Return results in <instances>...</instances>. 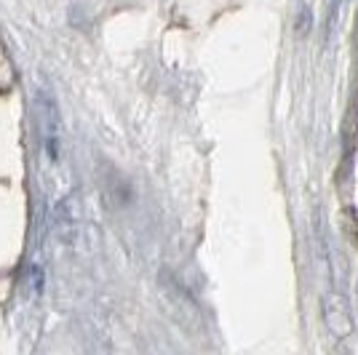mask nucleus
Wrapping results in <instances>:
<instances>
[{"label": "nucleus", "mask_w": 358, "mask_h": 355, "mask_svg": "<svg viewBox=\"0 0 358 355\" xmlns=\"http://www.w3.org/2000/svg\"><path fill=\"white\" fill-rule=\"evenodd\" d=\"M43 142L45 152L51 161L59 158V142H62V123H59V107L57 102L43 94Z\"/></svg>", "instance_id": "1"}]
</instances>
